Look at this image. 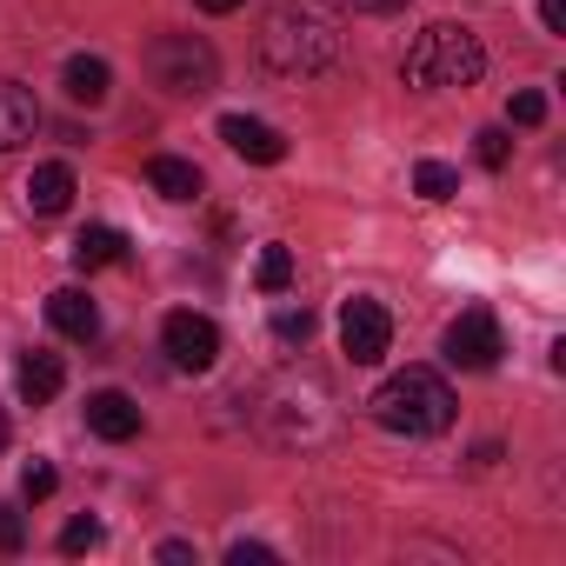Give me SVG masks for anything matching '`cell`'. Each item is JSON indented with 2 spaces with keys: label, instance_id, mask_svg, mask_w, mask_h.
Returning <instances> with one entry per match:
<instances>
[{
  "label": "cell",
  "instance_id": "cell-1",
  "mask_svg": "<svg viewBox=\"0 0 566 566\" xmlns=\"http://www.w3.org/2000/svg\"><path fill=\"white\" fill-rule=\"evenodd\" d=\"M260 61L287 81H314L340 61V28L321 8H273L260 28Z\"/></svg>",
  "mask_w": 566,
  "mask_h": 566
},
{
  "label": "cell",
  "instance_id": "cell-2",
  "mask_svg": "<svg viewBox=\"0 0 566 566\" xmlns=\"http://www.w3.org/2000/svg\"><path fill=\"white\" fill-rule=\"evenodd\" d=\"M453 387L433 374V367H407V374H387L380 387H374V400H367V413H374V427H387V433H407V440H433V433H447L453 427Z\"/></svg>",
  "mask_w": 566,
  "mask_h": 566
},
{
  "label": "cell",
  "instance_id": "cell-3",
  "mask_svg": "<svg viewBox=\"0 0 566 566\" xmlns=\"http://www.w3.org/2000/svg\"><path fill=\"white\" fill-rule=\"evenodd\" d=\"M260 427H266L280 447H321V440H334L340 407H334L327 380H314V374H287V380H273V387H266V400H260Z\"/></svg>",
  "mask_w": 566,
  "mask_h": 566
},
{
  "label": "cell",
  "instance_id": "cell-4",
  "mask_svg": "<svg viewBox=\"0 0 566 566\" xmlns=\"http://www.w3.org/2000/svg\"><path fill=\"white\" fill-rule=\"evenodd\" d=\"M400 74H407V87H427V94H440V87H473V81L486 74V48H480V34H473V28L433 21V28H420V34H413V48H407Z\"/></svg>",
  "mask_w": 566,
  "mask_h": 566
},
{
  "label": "cell",
  "instance_id": "cell-5",
  "mask_svg": "<svg viewBox=\"0 0 566 566\" xmlns=\"http://www.w3.org/2000/svg\"><path fill=\"white\" fill-rule=\"evenodd\" d=\"M147 74H154L160 94H174V101H200V94L220 87V54H213L200 34H160V41L147 48Z\"/></svg>",
  "mask_w": 566,
  "mask_h": 566
},
{
  "label": "cell",
  "instance_id": "cell-6",
  "mask_svg": "<svg viewBox=\"0 0 566 566\" xmlns=\"http://www.w3.org/2000/svg\"><path fill=\"white\" fill-rule=\"evenodd\" d=\"M387 347H394V314L380 301H347L340 307V354L354 367H380Z\"/></svg>",
  "mask_w": 566,
  "mask_h": 566
},
{
  "label": "cell",
  "instance_id": "cell-7",
  "mask_svg": "<svg viewBox=\"0 0 566 566\" xmlns=\"http://www.w3.org/2000/svg\"><path fill=\"white\" fill-rule=\"evenodd\" d=\"M160 347H167V360H174L180 374H207V367L220 360V327H213L207 314L180 307V314L160 321Z\"/></svg>",
  "mask_w": 566,
  "mask_h": 566
},
{
  "label": "cell",
  "instance_id": "cell-8",
  "mask_svg": "<svg viewBox=\"0 0 566 566\" xmlns=\"http://www.w3.org/2000/svg\"><path fill=\"white\" fill-rule=\"evenodd\" d=\"M500 354H506V334H500L493 307H467V314L447 327V360H453V367L486 374V367H500Z\"/></svg>",
  "mask_w": 566,
  "mask_h": 566
},
{
  "label": "cell",
  "instance_id": "cell-9",
  "mask_svg": "<svg viewBox=\"0 0 566 566\" xmlns=\"http://www.w3.org/2000/svg\"><path fill=\"white\" fill-rule=\"evenodd\" d=\"M220 140L240 160H253V167H280V160H287V134L266 127V120H253V114H220Z\"/></svg>",
  "mask_w": 566,
  "mask_h": 566
},
{
  "label": "cell",
  "instance_id": "cell-10",
  "mask_svg": "<svg viewBox=\"0 0 566 566\" xmlns=\"http://www.w3.org/2000/svg\"><path fill=\"white\" fill-rule=\"evenodd\" d=\"M41 134V101L21 81H0V154H14Z\"/></svg>",
  "mask_w": 566,
  "mask_h": 566
},
{
  "label": "cell",
  "instance_id": "cell-11",
  "mask_svg": "<svg viewBox=\"0 0 566 566\" xmlns=\"http://www.w3.org/2000/svg\"><path fill=\"white\" fill-rule=\"evenodd\" d=\"M21 200H28V213H41V220L67 213V207H74V167H67V160L34 167V174H28V187H21Z\"/></svg>",
  "mask_w": 566,
  "mask_h": 566
},
{
  "label": "cell",
  "instance_id": "cell-12",
  "mask_svg": "<svg viewBox=\"0 0 566 566\" xmlns=\"http://www.w3.org/2000/svg\"><path fill=\"white\" fill-rule=\"evenodd\" d=\"M48 327L67 334V340H94V334H101V307H94V294H81V287H54V294H48Z\"/></svg>",
  "mask_w": 566,
  "mask_h": 566
},
{
  "label": "cell",
  "instance_id": "cell-13",
  "mask_svg": "<svg viewBox=\"0 0 566 566\" xmlns=\"http://www.w3.org/2000/svg\"><path fill=\"white\" fill-rule=\"evenodd\" d=\"M87 427H94L101 440H134V433H140V407H134L120 387H101V394H87Z\"/></svg>",
  "mask_w": 566,
  "mask_h": 566
},
{
  "label": "cell",
  "instance_id": "cell-14",
  "mask_svg": "<svg viewBox=\"0 0 566 566\" xmlns=\"http://www.w3.org/2000/svg\"><path fill=\"white\" fill-rule=\"evenodd\" d=\"M61 87H67L74 107H101V101L114 94V67H107L101 54H74V61L61 67Z\"/></svg>",
  "mask_w": 566,
  "mask_h": 566
},
{
  "label": "cell",
  "instance_id": "cell-15",
  "mask_svg": "<svg viewBox=\"0 0 566 566\" xmlns=\"http://www.w3.org/2000/svg\"><path fill=\"white\" fill-rule=\"evenodd\" d=\"M14 387H21V400H28V407H48V400L67 387V367H61V354H21V374H14Z\"/></svg>",
  "mask_w": 566,
  "mask_h": 566
},
{
  "label": "cell",
  "instance_id": "cell-16",
  "mask_svg": "<svg viewBox=\"0 0 566 566\" xmlns=\"http://www.w3.org/2000/svg\"><path fill=\"white\" fill-rule=\"evenodd\" d=\"M67 253H74L81 273H94V266H120V260H127V233H120V227H81Z\"/></svg>",
  "mask_w": 566,
  "mask_h": 566
},
{
  "label": "cell",
  "instance_id": "cell-17",
  "mask_svg": "<svg viewBox=\"0 0 566 566\" xmlns=\"http://www.w3.org/2000/svg\"><path fill=\"white\" fill-rule=\"evenodd\" d=\"M147 187L160 200H200V167L193 160H174V154H154L147 160Z\"/></svg>",
  "mask_w": 566,
  "mask_h": 566
},
{
  "label": "cell",
  "instance_id": "cell-18",
  "mask_svg": "<svg viewBox=\"0 0 566 566\" xmlns=\"http://www.w3.org/2000/svg\"><path fill=\"white\" fill-rule=\"evenodd\" d=\"M413 193L440 207V200H453V193H460V174H453L447 160H420V167H413Z\"/></svg>",
  "mask_w": 566,
  "mask_h": 566
},
{
  "label": "cell",
  "instance_id": "cell-19",
  "mask_svg": "<svg viewBox=\"0 0 566 566\" xmlns=\"http://www.w3.org/2000/svg\"><path fill=\"white\" fill-rule=\"evenodd\" d=\"M253 280H260V294H287V280H294V253L287 247H260V266H253Z\"/></svg>",
  "mask_w": 566,
  "mask_h": 566
},
{
  "label": "cell",
  "instance_id": "cell-20",
  "mask_svg": "<svg viewBox=\"0 0 566 566\" xmlns=\"http://www.w3.org/2000/svg\"><path fill=\"white\" fill-rule=\"evenodd\" d=\"M273 340H280V347H307V340H314V314H307V307H280V314H273Z\"/></svg>",
  "mask_w": 566,
  "mask_h": 566
},
{
  "label": "cell",
  "instance_id": "cell-21",
  "mask_svg": "<svg viewBox=\"0 0 566 566\" xmlns=\"http://www.w3.org/2000/svg\"><path fill=\"white\" fill-rule=\"evenodd\" d=\"M473 154H480V167L500 174V167L513 160V134H506V127H480V134H473Z\"/></svg>",
  "mask_w": 566,
  "mask_h": 566
},
{
  "label": "cell",
  "instance_id": "cell-22",
  "mask_svg": "<svg viewBox=\"0 0 566 566\" xmlns=\"http://www.w3.org/2000/svg\"><path fill=\"white\" fill-rule=\"evenodd\" d=\"M94 546H101V520H87V513H81V520H67V526H61V553H94Z\"/></svg>",
  "mask_w": 566,
  "mask_h": 566
},
{
  "label": "cell",
  "instance_id": "cell-23",
  "mask_svg": "<svg viewBox=\"0 0 566 566\" xmlns=\"http://www.w3.org/2000/svg\"><path fill=\"white\" fill-rule=\"evenodd\" d=\"M506 120H513V127H539V120H546V94H533V87L513 94V101H506Z\"/></svg>",
  "mask_w": 566,
  "mask_h": 566
},
{
  "label": "cell",
  "instance_id": "cell-24",
  "mask_svg": "<svg viewBox=\"0 0 566 566\" xmlns=\"http://www.w3.org/2000/svg\"><path fill=\"white\" fill-rule=\"evenodd\" d=\"M54 486H61V473H54V467H48V460H34V467H28V473H21V500H48V493H54Z\"/></svg>",
  "mask_w": 566,
  "mask_h": 566
},
{
  "label": "cell",
  "instance_id": "cell-25",
  "mask_svg": "<svg viewBox=\"0 0 566 566\" xmlns=\"http://www.w3.org/2000/svg\"><path fill=\"white\" fill-rule=\"evenodd\" d=\"M227 566H273V546H260V539H233V546H227Z\"/></svg>",
  "mask_w": 566,
  "mask_h": 566
},
{
  "label": "cell",
  "instance_id": "cell-26",
  "mask_svg": "<svg viewBox=\"0 0 566 566\" xmlns=\"http://www.w3.org/2000/svg\"><path fill=\"white\" fill-rule=\"evenodd\" d=\"M28 546V526H21V513L14 506H0V553H21Z\"/></svg>",
  "mask_w": 566,
  "mask_h": 566
},
{
  "label": "cell",
  "instance_id": "cell-27",
  "mask_svg": "<svg viewBox=\"0 0 566 566\" xmlns=\"http://www.w3.org/2000/svg\"><path fill=\"white\" fill-rule=\"evenodd\" d=\"M340 8H354V14H400L407 0H340Z\"/></svg>",
  "mask_w": 566,
  "mask_h": 566
},
{
  "label": "cell",
  "instance_id": "cell-28",
  "mask_svg": "<svg viewBox=\"0 0 566 566\" xmlns=\"http://www.w3.org/2000/svg\"><path fill=\"white\" fill-rule=\"evenodd\" d=\"M539 21H546L553 34H566V0H539Z\"/></svg>",
  "mask_w": 566,
  "mask_h": 566
},
{
  "label": "cell",
  "instance_id": "cell-29",
  "mask_svg": "<svg viewBox=\"0 0 566 566\" xmlns=\"http://www.w3.org/2000/svg\"><path fill=\"white\" fill-rule=\"evenodd\" d=\"M160 559L180 566V559H193V546H187V539H160Z\"/></svg>",
  "mask_w": 566,
  "mask_h": 566
},
{
  "label": "cell",
  "instance_id": "cell-30",
  "mask_svg": "<svg viewBox=\"0 0 566 566\" xmlns=\"http://www.w3.org/2000/svg\"><path fill=\"white\" fill-rule=\"evenodd\" d=\"M193 8H200V14H233L240 0H193Z\"/></svg>",
  "mask_w": 566,
  "mask_h": 566
},
{
  "label": "cell",
  "instance_id": "cell-31",
  "mask_svg": "<svg viewBox=\"0 0 566 566\" xmlns=\"http://www.w3.org/2000/svg\"><path fill=\"white\" fill-rule=\"evenodd\" d=\"M8 440H14V427H8V413H0V453H8Z\"/></svg>",
  "mask_w": 566,
  "mask_h": 566
}]
</instances>
